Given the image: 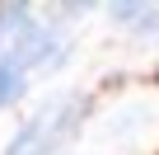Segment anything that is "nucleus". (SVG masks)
Segmentation results:
<instances>
[{
	"instance_id": "1",
	"label": "nucleus",
	"mask_w": 159,
	"mask_h": 155,
	"mask_svg": "<svg viewBox=\"0 0 159 155\" xmlns=\"http://www.w3.org/2000/svg\"><path fill=\"white\" fill-rule=\"evenodd\" d=\"M75 118H80V104H47V108L10 141L5 155H52V150L61 146V136L75 127Z\"/></svg>"
},
{
	"instance_id": "2",
	"label": "nucleus",
	"mask_w": 159,
	"mask_h": 155,
	"mask_svg": "<svg viewBox=\"0 0 159 155\" xmlns=\"http://www.w3.org/2000/svg\"><path fill=\"white\" fill-rule=\"evenodd\" d=\"M19 94H24V66L14 56H5V61H0V104H10Z\"/></svg>"
}]
</instances>
